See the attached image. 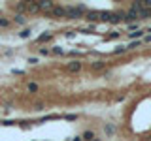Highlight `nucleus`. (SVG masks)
Segmentation results:
<instances>
[{
    "instance_id": "f257e3e1",
    "label": "nucleus",
    "mask_w": 151,
    "mask_h": 141,
    "mask_svg": "<svg viewBox=\"0 0 151 141\" xmlns=\"http://www.w3.org/2000/svg\"><path fill=\"white\" fill-rule=\"evenodd\" d=\"M85 13V6H66V17L68 19H79Z\"/></svg>"
},
{
    "instance_id": "f03ea898",
    "label": "nucleus",
    "mask_w": 151,
    "mask_h": 141,
    "mask_svg": "<svg viewBox=\"0 0 151 141\" xmlns=\"http://www.w3.org/2000/svg\"><path fill=\"white\" fill-rule=\"evenodd\" d=\"M47 13H49V17H55V19L66 17V6H53V9Z\"/></svg>"
},
{
    "instance_id": "7ed1b4c3",
    "label": "nucleus",
    "mask_w": 151,
    "mask_h": 141,
    "mask_svg": "<svg viewBox=\"0 0 151 141\" xmlns=\"http://www.w3.org/2000/svg\"><path fill=\"white\" fill-rule=\"evenodd\" d=\"M81 70H83V64L79 60H72V62L66 64V72H70V73H79Z\"/></svg>"
},
{
    "instance_id": "20e7f679",
    "label": "nucleus",
    "mask_w": 151,
    "mask_h": 141,
    "mask_svg": "<svg viewBox=\"0 0 151 141\" xmlns=\"http://www.w3.org/2000/svg\"><path fill=\"white\" fill-rule=\"evenodd\" d=\"M147 34L145 28H140V30H134V32H129V40L130 41H136V40H144V36Z\"/></svg>"
},
{
    "instance_id": "39448f33",
    "label": "nucleus",
    "mask_w": 151,
    "mask_h": 141,
    "mask_svg": "<svg viewBox=\"0 0 151 141\" xmlns=\"http://www.w3.org/2000/svg\"><path fill=\"white\" fill-rule=\"evenodd\" d=\"M53 40V34L51 32H44V34H40L36 38V43H45V41H51Z\"/></svg>"
},
{
    "instance_id": "423d86ee",
    "label": "nucleus",
    "mask_w": 151,
    "mask_h": 141,
    "mask_svg": "<svg viewBox=\"0 0 151 141\" xmlns=\"http://www.w3.org/2000/svg\"><path fill=\"white\" fill-rule=\"evenodd\" d=\"M104 68H106V60H94V62H91V70H94V72H100Z\"/></svg>"
},
{
    "instance_id": "0eeeda50",
    "label": "nucleus",
    "mask_w": 151,
    "mask_h": 141,
    "mask_svg": "<svg viewBox=\"0 0 151 141\" xmlns=\"http://www.w3.org/2000/svg\"><path fill=\"white\" fill-rule=\"evenodd\" d=\"M104 134H106V135H110V137H111V135L115 134V126H113L111 122H108V124H104Z\"/></svg>"
},
{
    "instance_id": "6e6552de",
    "label": "nucleus",
    "mask_w": 151,
    "mask_h": 141,
    "mask_svg": "<svg viewBox=\"0 0 151 141\" xmlns=\"http://www.w3.org/2000/svg\"><path fill=\"white\" fill-rule=\"evenodd\" d=\"M87 21H91V23L100 21V11H89L87 13Z\"/></svg>"
},
{
    "instance_id": "1a4fd4ad",
    "label": "nucleus",
    "mask_w": 151,
    "mask_h": 141,
    "mask_svg": "<svg viewBox=\"0 0 151 141\" xmlns=\"http://www.w3.org/2000/svg\"><path fill=\"white\" fill-rule=\"evenodd\" d=\"M27 90L30 92V94H36L38 90H40V87H38V83H34V81H30V83L27 85Z\"/></svg>"
},
{
    "instance_id": "9d476101",
    "label": "nucleus",
    "mask_w": 151,
    "mask_h": 141,
    "mask_svg": "<svg viewBox=\"0 0 151 141\" xmlns=\"http://www.w3.org/2000/svg\"><path fill=\"white\" fill-rule=\"evenodd\" d=\"M81 139H83V141H94V132L85 130V132H83V135H81Z\"/></svg>"
},
{
    "instance_id": "9b49d317",
    "label": "nucleus",
    "mask_w": 151,
    "mask_h": 141,
    "mask_svg": "<svg viewBox=\"0 0 151 141\" xmlns=\"http://www.w3.org/2000/svg\"><path fill=\"white\" fill-rule=\"evenodd\" d=\"M125 53H127V45H117L115 49H113V53H111V55L119 56V55H125Z\"/></svg>"
},
{
    "instance_id": "f8f14e48",
    "label": "nucleus",
    "mask_w": 151,
    "mask_h": 141,
    "mask_svg": "<svg viewBox=\"0 0 151 141\" xmlns=\"http://www.w3.org/2000/svg\"><path fill=\"white\" fill-rule=\"evenodd\" d=\"M138 47H142V40H136V41H130L129 45H127V51H134L138 49Z\"/></svg>"
},
{
    "instance_id": "ddd939ff",
    "label": "nucleus",
    "mask_w": 151,
    "mask_h": 141,
    "mask_svg": "<svg viewBox=\"0 0 151 141\" xmlns=\"http://www.w3.org/2000/svg\"><path fill=\"white\" fill-rule=\"evenodd\" d=\"M15 9H17V13H21V15H23V11L28 9V4L27 2H19V4H15Z\"/></svg>"
},
{
    "instance_id": "4468645a",
    "label": "nucleus",
    "mask_w": 151,
    "mask_h": 141,
    "mask_svg": "<svg viewBox=\"0 0 151 141\" xmlns=\"http://www.w3.org/2000/svg\"><path fill=\"white\" fill-rule=\"evenodd\" d=\"M13 21H15L17 25H25V23H27V19H25V15H21V13H15Z\"/></svg>"
},
{
    "instance_id": "2eb2a0df",
    "label": "nucleus",
    "mask_w": 151,
    "mask_h": 141,
    "mask_svg": "<svg viewBox=\"0 0 151 141\" xmlns=\"http://www.w3.org/2000/svg\"><path fill=\"white\" fill-rule=\"evenodd\" d=\"M30 28H23L21 32H19V38H21V40H27V38H30Z\"/></svg>"
},
{
    "instance_id": "dca6fc26",
    "label": "nucleus",
    "mask_w": 151,
    "mask_h": 141,
    "mask_svg": "<svg viewBox=\"0 0 151 141\" xmlns=\"http://www.w3.org/2000/svg\"><path fill=\"white\" fill-rule=\"evenodd\" d=\"M51 53H53V55H59V56H63V55H64V49H63L60 45H55L53 49H51Z\"/></svg>"
},
{
    "instance_id": "f3484780",
    "label": "nucleus",
    "mask_w": 151,
    "mask_h": 141,
    "mask_svg": "<svg viewBox=\"0 0 151 141\" xmlns=\"http://www.w3.org/2000/svg\"><path fill=\"white\" fill-rule=\"evenodd\" d=\"M28 9H30V11H40V2H30L28 4Z\"/></svg>"
},
{
    "instance_id": "a211bd4d",
    "label": "nucleus",
    "mask_w": 151,
    "mask_h": 141,
    "mask_svg": "<svg viewBox=\"0 0 151 141\" xmlns=\"http://www.w3.org/2000/svg\"><path fill=\"white\" fill-rule=\"evenodd\" d=\"M127 30H129V32L140 30V23H130V25H127Z\"/></svg>"
},
{
    "instance_id": "6ab92c4d",
    "label": "nucleus",
    "mask_w": 151,
    "mask_h": 141,
    "mask_svg": "<svg viewBox=\"0 0 151 141\" xmlns=\"http://www.w3.org/2000/svg\"><path fill=\"white\" fill-rule=\"evenodd\" d=\"M79 117L76 115V113H70V115H64V120H78Z\"/></svg>"
},
{
    "instance_id": "aec40b11",
    "label": "nucleus",
    "mask_w": 151,
    "mask_h": 141,
    "mask_svg": "<svg viewBox=\"0 0 151 141\" xmlns=\"http://www.w3.org/2000/svg\"><path fill=\"white\" fill-rule=\"evenodd\" d=\"M6 26H9V21L6 17H0V28H6Z\"/></svg>"
},
{
    "instance_id": "412c9836",
    "label": "nucleus",
    "mask_w": 151,
    "mask_h": 141,
    "mask_svg": "<svg viewBox=\"0 0 151 141\" xmlns=\"http://www.w3.org/2000/svg\"><path fill=\"white\" fill-rule=\"evenodd\" d=\"M49 53H51V51L47 49V47H40V55L42 56H49Z\"/></svg>"
},
{
    "instance_id": "4be33fe9",
    "label": "nucleus",
    "mask_w": 151,
    "mask_h": 141,
    "mask_svg": "<svg viewBox=\"0 0 151 141\" xmlns=\"http://www.w3.org/2000/svg\"><path fill=\"white\" fill-rule=\"evenodd\" d=\"M119 36H121V32H111V34H108V40H117Z\"/></svg>"
},
{
    "instance_id": "5701e85b",
    "label": "nucleus",
    "mask_w": 151,
    "mask_h": 141,
    "mask_svg": "<svg viewBox=\"0 0 151 141\" xmlns=\"http://www.w3.org/2000/svg\"><path fill=\"white\" fill-rule=\"evenodd\" d=\"M44 103H42V102H38V103H34V111H44Z\"/></svg>"
},
{
    "instance_id": "b1692460",
    "label": "nucleus",
    "mask_w": 151,
    "mask_h": 141,
    "mask_svg": "<svg viewBox=\"0 0 151 141\" xmlns=\"http://www.w3.org/2000/svg\"><path fill=\"white\" fill-rule=\"evenodd\" d=\"M28 64H38L40 60H38V56H28V60H27Z\"/></svg>"
},
{
    "instance_id": "393cba45",
    "label": "nucleus",
    "mask_w": 151,
    "mask_h": 141,
    "mask_svg": "<svg viewBox=\"0 0 151 141\" xmlns=\"http://www.w3.org/2000/svg\"><path fill=\"white\" fill-rule=\"evenodd\" d=\"M142 43H151V34H145L144 40H142Z\"/></svg>"
},
{
    "instance_id": "a878e982",
    "label": "nucleus",
    "mask_w": 151,
    "mask_h": 141,
    "mask_svg": "<svg viewBox=\"0 0 151 141\" xmlns=\"http://www.w3.org/2000/svg\"><path fill=\"white\" fill-rule=\"evenodd\" d=\"M64 36H66V38H70V40H72V38L76 36V32H74V30H68V32H64Z\"/></svg>"
},
{
    "instance_id": "bb28decb",
    "label": "nucleus",
    "mask_w": 151,
    "mask_h": 141,
    "mask_svg": "<svg viewBox=\"0 0 151 141\" xmlns=\"http://www.w3.org/2000/svg\"><path fill=\"white\" fill-rule=\"evenodd\" d=\"M68 55H70V56H74V58H76V56H81V53H79V51H70Z\"/></svg>"
},
{
    "instance_id": "cd10ccee",
    "label": "nucleus",
    "mask_w": 151,
    "mask_h": 141,
    "mask_svg": "<svg viewBox=\"0 0 151 141\" xmlns=\"http://www.w3.org/2000/svg\"><path fill=\"white\" fill-rule=\"evenodd\" d=\"M72 141H83V139H81V137H74Z\"/></svg>"
},
{
    "instance_id": "c85d7f7f",
    "label": "nucleus",
    "mask_w": 151,
    "mask_h": 141,
    "mask_svg": "<svg viewBox=\"0 0 151 141\" xmlns=\"http://www.w3.org/2000/svg\"><path fill=\"white\" fill-rule=\"evenodd\" d=\"M145 32H147V34H151V26H149V28H145Z\"/></svg>"
},
{
    "instance_id": "c756f323",
    "label": "nucleus",
    "mask_w": 151,
    "mask_h": 141,
    "mask_svg": "<svg viewBox=\"0 0 151 141\" xmlns=\"http://www.w3.org/2000/svg\"><path fill=\"white\" fill-rule=\"evenodd\" d=\"M0 124H2V120H0Z\"/></svg>"
},
{
    "instance_id": "7c9ffc66",
    "label": "nucleus",
    "mask_w": 151,
    "mask_h": 141,
    "mask_svg": "<svg viewBox=\"0 0 151 141\" xmlns=\"http://www.w3.org/2000/svg\"><path fill=\"white\" fill-rule=\"evenodd\" d=\"M94 141H98V139H94Z\"/></svg>"
}]
</instances>
